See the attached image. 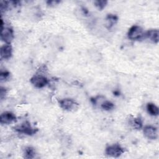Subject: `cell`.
Instances as JSON below:
<instances>
[{
  "label": "cell",
  "instance_id": "obj_11",
  "mask_svg": "<svg viewBox=\"0 0 159 159\" xmlns=\"http://www.w3.org/2000/svg\"><path fill=\"white\" fill-rule=\"evenodd\" d=\"M118 20V17L115 15V14H107L106 20V27L107 29H111L117 22Z\"/></svg>",
  "mask_w": 159,
  "mask_h": 159
},
{
  "label": "cell",
  "instance_id": "obj_12",
  "mask_svg": "<svg viewBox=\"0 0 159 159\" xmlns=\"http://www.w3.org/2000/svg\"><path fill=\"white\" fill-rule=\"evenodd\" d=\"M146 109L147 112L153 116H157L159 114L158 107L153 103L148 102L146 106Z\"/></svg>",
  "mask_w": 159,
  "mask_h": 159
},
{
  "label": "cell",
  "instance_id": "obj_4",
  "mask_svg": "<svg viewBox=\"0 0 159 159\" xmlns=\"http://www.w3.org/2000/svg\"><path fill=\"white\" fill-rule=\"evenodd\" d=\"M58 104L61 109L66 111H74L78 108V104L74 99L70 98L60 99Z\"/></svg>",
  "mask_w": 159,
  "mask_h": 159
},
{
  "label": "cell",
  "instance_id": "obj_1",
  "mask_svg": "<svg viewBox=\"0 0 159 159\" xmlns=\"http://www.w3.org/2000/svg\"><path fill=\"white\" fill-rule=\"evenodd\" d=\"M39 71H40V72L34 75L30 78V81L35 87L37 88H42L45 87L48 83V80L47 77L42 74L40 70Z\"/></svg>",
  "mask_w": 159,
  "mask_h": 159
},
{
  "label": "cell",
  "instance_id": "obj_19",
  "mask_svg": "<svg viewBox=\"0 0 159 159\" xmlns=\"http://www.w3.org/2000/svg\"><path fill=\"white\" fill-rule=\"evenodd\" d=\"M59 2H60V1H48L47 2V3L49 5H50V6H52V5H56V4H58Z\"/></svg>",
  "mask_w": 159,
  "mask_h": 159
},
{
  "label": "cell",
  "instance_id": "obj_10",
  "mask_svg": "<svg viewBox=\"0 0 159 159\" xmlns=\"http://www.w3.org/2000/svg\"><path fill=\"white\" fill-rule=\"evenodd\" d=\"M12 54V48L10 44H4L0 49V55L1 58L4 60L9 59Z\"/></svg>",
  "mask_w": 159,
  "mask_h": 159
},
{
  "label": "cell",
  "instance_id": "obj_15",
  "mask_svg": "<svg viewBox=\"0 0 159 159\" xmlns=\"http://www.w3.org/2000/svg\"><path fill=\"white\" fill-rule=\"evenodd\" d=\"M101 107L105 111H110L114 108V104L109 101H104L101 103Z\"/></svg>",
  "mask_w": 159,
  "mask_h": 159
},
{
  "label": "cell",
  "instance_id": "obj_5",
  "mask_svg": "<svg viewBox=\"0 0 159 159\" xmlns=\"http://www.w3.org/2000/svg\"><path fill=\"white\" fill-rule=\"evenodd\" d=\"M15 130L19 133L27 135H32L35 134L37 131V129L33 127L31 125L30 123L27 121L24 122L19 125H17V127H16Z\"/></svg>",
  "mask_w": 159,
  "mask_h": 159
},
{
  "label": "cell",
  "instance_id": "obj_18",
  "mask_svg": "<svg viewBox=\"0 0 159 159\" xmlns=\"http://www.w3.org/2000/svg\"><path fill=\"white\" fill-rule=\"evenodd\" d=\"M6 94V88H4L3 87H1V92H0L1 99H2L5 97Z\"/></svg>",
  "mask_w": 159,
  "mask_h": 159
},
{
  "label": "cell",
  "instance_id": "obj_14",
  "mask_svg": "<svg viewBox=\"0 0 159 159\" xmlns=\"http://www.w3.org/2000/svg\"><path fill=\"white\" fill-rule=\"evenodd\" d=\"M130 124L136 129H140L142 127V120L140 117L133 118Z\"/></svg>",
  "mask_w": 159,
  "mask_h": 159
},
{
  "label": "cell",
  "instance_id": "obj_7",
  "mask_svg": "<svg viewBox=\"0 0 159 159\" xmlns=\"http://www.w3.org/2000/svg\"><path fill=\"white\" fill-rule=\"evenodd\" d=\"M16 116L14 113L9 111L2 112L0 116V122L1 124H10L16 121Z\"/></svg>",
  "mask_w": 159,
  "mask_h": 159
},
{
  "label": "cell",
  "instance_id": "obj_3",
  "mask_svg": "<svg viewBox=\"0 0 159 159\" xmlns=\"http://www.w3.org/2000/svg\"><path fill=\"white\" fill-rule=\"evenodd\" d=\"M144 32L143 29L137 25H132L128 30L127 37L130 40H137L143 38Z\"/></svg>",
  "mask_w": 159,
  "mask_h": 159
},
{
  "label": "cell",
  "instance_id": "obj_2",
  "mask_svg": "<svg viewBox=\"0 0 159 159\" xmlns=\"http://www.w3.org/2000/svg\"><path fill=\"white\" fill-rule=\"evenodd\" d=\"M125 152V148L121 147L119 143H114L107 146L106 148L105 153L107 156L117 158Z\"/></svg>",
  "mask_w": 159,
  "mask_h": 159
},
{
  "label": "cell",
  "instance_id": "obj_9",
  "mask_svg": "<svg viewBox=\"0 0 159 159\" xmlns=\"http://www.w3.org/2000/svg\"><path fill=\"white\" fill-rule=\"evenodd\" d=\"M143 38L149 39L154 43H158L159 40V31L158 29H150L144 32Z\"/></svg>",
  "mask_w": 159,
  "mask_h": 159
},
{
  "label": "cell",
  "instance_id": "obj_6",
  "mask_svg": "<svg viewBox=\"0 0 159 159\" xmlns=\"http://www.w3.org/2000/svg\"><path fill=\"white\" fill-rule=\"evenodd\" d=\"M14 38V32L10 27H4L2 19H1V39L7 44H10Z\"/></svg>",
  "mask_w": 159,
  "mask_h": 159
},
{
  "label": "cell",
  "instance_id": "obj_17",
  "mask_svg": "<svg viewBox=\"0 0 159 159\" xmlns=\"http://www.w3.org/2000/svg\"><path fill=\"white\" fill-rule=\"evenodd\" d=\"M10 73L7 71H1V74H0V78H1V80L2 81L4 80H6L7 79V78L9 77Z\"/></svg>",
  "mask_w": 159,
  "mask_h": 159
},
{
  "label": "cell",
  "instance_id": "obj_13",
  "mask_svg": "<svg viewBox=\"0 0 159 159\" xmlns=\"http://www.w3.org/2000/svg\"><path fill=\"white\" fill-rule=\"evenodd\" d=\"M36 152L34 147H26L24 150V157L27 159L34 158L35 156Z\"/></svg>",
  "mask_w": 159,
  "mask_h": 159
},
{
  "label": "cell",
  "instance_id": "obj_16",
  "mask_svg": "<svg viewBox=\"0 0 159 159\" xmlns=\"http://www.w3.org/2000/svg\"><path fill=\"white\" fill-rule=\"evenodd\" d=\"M107 4V1H99V0H98V1H94V4L95 6L100 10H102L103 9L106 4Z\"/></svg>",
  "mask_w": 159,
  "mask_h": 159
},
{
  "label": "cell",
  "instance_id": "obj_8",
  "mask_svg": "<svg viewBox=\"0 0 159 159\" xmlns=\"http://www.w3.org/2000/svg\"><path fill=\"white\" fill-rule=\"evenodd\" d=\"M144 136L150 140H155L158 137L157 129L152 125H146L143 129Z\"/></svg>",
  "mask_w": 159,
  "mask_h": 159
}]
</instances>
